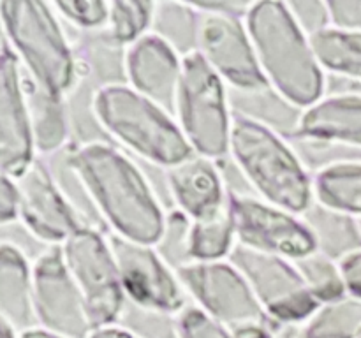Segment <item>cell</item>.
<instances>
[{"mask_svg": "<svg viewBox=\"0 0 361 338\" xmlns=\"http://www.w3.org/2000/svg\"><path fill=\"white\" fill-rule=\"evenodd\" d=\"M228 259L249 282L268 320L300 326L319 308V301L309 291L293 261L240 243Z\"/></svg>", "mask_w": 361, "mask_h": 338, "instance_id": "9", "label": "cell"}, {"mask_svg": "<svg viewBox=\"0 0 361 338\" xmlns=\"http://www.w3.org/2000/svg\"><path fill=\"white\" fill-rule=\"evenodd\" d=\"M56 13L80 28H97L108 25L109 2L102 0H67L53 4Z\"/></svg>", "mask_w": 361, "mask_h": 338, "instance_id": "28", "label": "cell"}, {"mask_svg": "<svg viewBox=\"0 0 361 338\" xmlns=\"http://www.w3.org/2000/svg\"><path fill=\"white\" fill-rule=\"evenodd\" d=\"M289 9H291L293 16L298 21L300 27L312 37L317 32L324 30L331 25L330 21V11H328L326 2H314V0H307V2H288Z\"/></svg>", "mask_w": 361, "mask_h": 338, "instance_id": "29", "label": "cell"}, {"mask_svg": "<svg viewBox=\"0 0 361 338\" xmlns=\"http://www.w3.org/2000/svg\"><path fill=\"white\" fill-rule=\"evenodd\" d=\"M157 6L147 0H115L109 2L108 28L111 37L120 44L130 46L147 35Z\"/></svg>", "mask_w": 361, "mask_h": 338, "instance_id": "26", "label": "cell"}, {"mask_svg": "<svg viewBox=\"0 0 361 338\" xmlns=\"http://www.w3.org/2000/svg\"><path fill=\"white\" fill-rule=\"evenodd\" d=\"M295 264L302 273L309 291L319 301V305L335 301V299H341L348 294L341 261L331 257L330 254L317 250L305 259L295 261Z\"/></svg>", "mask_w": 361, "mask_h": 338, "instance_id": "25", "label": "cell"}, {"mask_svg": "<svg viewBox=\"0 0 361 338\" xmlns=\"http://www.w3.org/2000/svg\"><path fill=\"white\" fill-rule=\"evenodd\" d=\"M0 313L18 333L37 327L32 303V266L18 245L0 246Z\"/></svg>", "mask_w": 361, "mask_h": 338, "instance_id": "19", "label": "cell"}, {"mask_svg": "<svg viewBox=\"0 0 361 338\" xmlns=\"http://www.w3.org/2000/svg\"><path fill=\"white\" fill-rule=\"evenodd\" d=\"M175 333L176 338H236L235 331L215 320L196 305H187L176 315Z\"/></svg>", "mask_w": 361, "mask_h": 338, "instance_id": "27", "label": "cell"}, {"mask_svg": "<svg viewBox=\"0 0 361 338\" xmlns=\"http://www.w3.org/2000/svg\"><path fill=\"white\" fill-rule=\"evenodd\" d=\"M330 11L331 27L344 30H361V2H326Z\"/></svg>", "mask_w": 361, "mask_h": 338, "instance_id": "30", "label": "cell"}, {"mask_svg": "<svg viewBox=\"0 0 361 338\" xmlns=\"http://www.w3.org/2000/svg\"><path fill=\"white\" fill-rule=\"evenodd\" d=\"M250 4H187L196 11V49L226 84L247 94L264 92L267 77L261 73L245 18Z\"/></svg>", "mask_w": 361, "mask_h": 338, "instance_id": "7", "label": "cell"}, {"mask_svg": "<svg viewBox=\"0 0 361 338\" xmlns=\"http://www.w3.org/2000/svg\"><path fill=\"white\" fill-rule=\"evenodd\" d=\"M20 220V190L16 180L2 175L0 185V222L2 225H9Z\"/></svg>", "mask_w": 361, "mask_h": 338, "instance_id": "31", "label": "cell"}, {"mask_svg": "<svg viewBox=\"0 0 361 338\" xmlns=\"http://www.w3.org/2000/svg\"><path fill=\"white\" fill-rule=\"evenodd\" d=\"M126 298L145 312L178 315L187 306V292L178 273L169 268L155 245L109 238Z\"/></svg>", "mask_w": 361, "mask_h": 338, "instance_id": "13", "label": "cell"}, {"mask_svg": "<svg viewBox=\"0 0 361 338\" xmlns=\"http://www.w3.org/2000/svg\"><path fill=\"white\" fill-rule=\"evenodd\" d=\"M358 229H360V238H361V220H358Z\"/></svg>", "mask_w": 361, "mask_h": 338, "instance_id": "37", "label": "cell"}, {"mask_svg": "<svg viewBox=\"0 0 361 338\" xmlns=\"http://www.w3.org/2000/svg\"><path fill=\"white\" fill-rule=\"evenodd\" d=\"M243 20L268 87L286 102L303 109L321 101L324 70L310 35L295 20L288 2H252Z\"/></svg>", "mask_w": 361, "mask_h": 338, "instance_id": "2", "label": "cell"}, {"mask_svg": "<svg viewBox=\"0 0 361 338\" xmlns=\"http://www.w3.org/2000/svg\"><path fill=\"white\" fill-rule=\"evenodd\" d=\"M60 250L83 296L94 331L118 324L127 298L109 238L97 229L81 225Z\"/></svg>", "mask_w": 361, "mask_h": 338, "instance_id": "8", "label": "cell"}, {"mask_svg": "<svg viewBox=\"0 0 361 338\" xmlns=\"http://www.w3.org/2000/svg\"><path fill=\"white\" fill-rule=\"evenodd\" d=\"M231 210L240 245L275 254L293 263L319 250L316 232L300 215L289 213L261 197L233 192Z\"/></svg>", "mask_w": 361, "mask_h": 338, "instance_id": "12", "label": "cell"}, {"mask_svg": "<svg viewBox=\"0 0 361 338\" xmlns=\"http://www.w3.org/2000/svg\"><path fill=\"white\" fill-rule=\"evenodd\" d=\"M14 180L20 190V220L32 236L44 243L62 245L81 227L76 211L44 162L35 161Z\"/></svg>", "mask_w": 361, "mask_h": 338, "instance_id": "15", "label": "cell"}, {"mask_svg": "<svg viewBox=\"0 0 361 338\" xmlns=\"http://www.w3.org/2000/svg\"><path fill=\"white\" fill-rule=\"evenodd\" d=\"M229 154L261 199L295 215L316 203L314 178L291 144L268 123L236 115Z\"/></svg>", "mask_w": 361, "mask_h": 338, "instance_id": "3", "label": "cell"}, {"mask_svg": "<svg viewBox=\"0 0 361 338\" xmlns=\"http://www.w3.org/2000/svg\"><path fill=\"white\" fill-rule=\"evenodd\" d=\"M173 113L194 154L212 161L229 154L235 116L226 83L197 49L183 55Z\"/></svg>", "mask_w": 361, "mask_h": 338, "instance_id": "6", "label": "cell"}, {"mask_svg": "<svg viewBox=\"0 0 361 338\" xmlns=\"http://www.w3.org/2000/svg\"><path fill=\"white\" fill-rule=\"evenodd\" d=\"M314 199L324 210L361 220V161H341L314 175Z\"/></svg>", "mask_w": 361, "mask_h": 338, "instance_id": "20", "label": "cell"}, {"mask_svg": "<svg viewBox=\"0 0 361 338\" xmlns=\"http://www.w3.org/2000/svg\"><path fill=\"white\" fill-rule=\"evenodd\" d=\"M0 338H20V333L13 330L7 323H2V326H0Z\"/></svg>", "mask_w": 361, "mask_h": 338, "instance_id": "36", "label": "cell"}, {"mask_svg": "<svg viewBox=\"0 0 361 338\" xmlns=\"http://www.w3.org/2000/svg\"><path fill=\"white\" fill-rule=\"evenodd\" d=\"M32 303L41 330L63 338H90L94 333L60 246L48 249L32 264Z\"/></svg>", "mask_w": 361, "mask_h": 338, "instance_id": "11", "label": "cell"}, {"mask_svg": "<svg viewBox=\"0 0 361 338\" xmlns=\"http://www.w3.org/2000/svg\"><path fill=\"white\" fill-rule=\"evenodd\" d=\"M32 109V127H34L35 150L39 154H55L69 139V123H67L63 99L49 97L37 88L28 92Z\"/></svg>", "mask_w": 361, "mask_h": 338, "instance_id": "24", "label": "cell"}, {"mask_svg": "<svg viewBox=\"0 0 361 338\" xmlns=\"http://www.w3.org/2000/svg\"><path fill=\"white\" fill-rule=\"evenodd\" d=\"M182 65L183 56L159 34L148 32L127 46L126 76L129 87L171 113L175 109Z\"/></svg>", "mask_w": 361, "mask_h": 338, "instance_id": "16", "label": "cell"}, {"mask_svg": "<svg viewBox=\"0 0 361 338\" xmlns=\"http://www.w3.org/2000/svg\"><path fill=\"white\" fill-rule=\"evenodd\" d=\"M4 41L16 55L32 87L63 99L78 80V62L53 4L6 0L0 4Z\"/></svg>", "mask_w": 361, "mask_h": 338, "instance_id": "4", "label": "cell"}, {"mask_svg": "<svg viewBox=\"0 0 361 338\" xmlns=\"http://www.w3.org/2000/svg\"><path fill=\"white\" fill-rule=\"evenodd\" d=\"M361 334V299L351 294L323 303L296 330L295 338H358Z\"/></svg>", "mask_w": 361, "mask_h": 338, "instance_id": "23", "label": "cell"}, {"mask_svg": "<svg viewBox=\"0 0 361 338\" xmlns=\"http://www.w3.org/2000/svg\"><path fill=\"white\" fill-rule=\"evenodd\" d=\"M99 125L145 161L175 168L194 155L176 118L129 84H104L92 97Z\"/></svg>", "mask_w": 361, "mask_h": 338, "instance_id": "5", "label": "cell"}, {"mask_svg": "<svg viewBox=\"0 0 361 338\" xmlns=\"http://www.w3.org/2000/svg\"><path fill=\"white\" fill-rule=\"evenodd\" d=\"M236 225L229 203L212 217L190 222L185 234V252L190 261L212 263L228 259L236 246Z\"/></svg>", "mask_w": 361, "mask_h": 338, "instance_id": "21", "label": "cell"}, {"mask_svg": "<svg viewBox=\"0 0 361 338\" xmlns=\"http://www.w3.org/2000/svg\"><path fill=\"white\" fill-rule=\"evenodd\" d=\"M236 338H277L267 326H250L235 331Z\"/></svg>", "mask_w": 361, "mask_h": 338, "instance_id": "34", "label": "cell"}, {"mask_svg": "<svg viewBox=\"0 0 361 338\" xmlns=\"http://www.w3.org/2000/svg\"><path fill=\"white\" fill-rule=\"evenodd\" d=\"M20 338H63V337L49 333V331L41 330V327H32V330L20 333Z\"/></svg>", "mask_w": 361, "mask_h": 338, "instance_id": "35", "label": "cell"}, {"mask_svg": "<svg viewBox=\"0 0 361 338\" xmlns=\"http://www.w3.org/2000/svg\"><path fill=\"white\" fill-rule=\"evenodd\" d=\"M69 168L116 236L145 245H157L164 238V210L127 155L111 144L92 141L71 154Z\"/></svg>", "mask_w": 361, "mask_h": 338, "instance_id": "1", "label": "cell"}, {"mask_svg": "<svg viewBox=\"0 0 361 338\" xmlns=\"http://www.w3.org/2000/svg\"><path fill=\"white\" fill-rule=\"evenodd\" d=\"M358 338H361V334H360V337H358Z\"/></svg>", "mask_w": 361, "mask_h": 338, "instance_id": "38", "label": "cell"}, {"mask_svg": "<svg viewBox=\"0 0 361 338\" xmlns=\"http://www.w3.org/2000/svg\"><path fill=\"white\" fill-rule=\"evenodd\" d=\"M166 180L176 208L190 222L215 215L231 197L215 161L201 155H192L182 164L169 168Z\"/></svg>", "mask_w": 361, "mask_h": 338, "instance_id": "17", "label": "cell"}, {"mask_svg": "<svg viewBox=\"0 0 361 338\" xmlns=\"http://www.w3.org/2000/svg\"><path fill=\"white\" fill-rule=\"evenodd\" d=\"M303 139L361 148V94H335L303 109L296 123Z\"/></svg>", "mask_w": 361, "mask_h": 338, "instance_id": "18", "label": "cell"}, {"mask_svg": "<svg viewBox=\"0 0 361 338\" xmlns=\"http://www.w3.org/2000/svg\"><path fill=\"white\" fill-rule=\"evenodd\" d=\"M341 268L348 294L361 299V249L342 257Z\"/></svg>", "mask_w": 361, "mask_h": 338, "instance_id": "32", "label": "cell"}, {"mask_svg": "<svg viewBox=\"0 0 361 338\" xmlns=\"http://www.w3.org/2000/svg\"><path fill=\"white\" fill-rule=\"evenodd\" d=\"M30 97L23 81V69L7 42L0 62V158L2 175L18 178L35 158Z\"/></svg>", "mask_w": 361, "mask_h": 338, "instance_id": "14", "label": "cell"}, {"mask_svg": "<svg viewBox=\"0 0 361 338\" xmlns=\"http://www.w3.org/2000/svg\"><path fill=\"white\" fill-rule=\"evenodd\" d=\"M176 273L197 308L231 331L264 326L268 320L249 282L229 259L189 261L176 268Z\"/></svg>", "mask_w": 361, "mask_h": 338, "instance_id": "10", "label": "cell"}, {"mask_svg": "<svg viewBox=\"0 0 361 338\" xmlns=\"http://www.w3.org/2000/svg\"><path fill=\"white\" fill-rule=\"evenodd\" d=\"M90 338H145V337L143 334L137 333V331L130 330V327L115 324V326H108V327H101V330H95L94 333L90 334Z\"/></svg>", "mask_w": 361, "mask_h": 338, "instance_id": "33", "label": "cell"}, {"mask_svg": "<svg viewBox=\"0 0 361 338\" xmlns=\"http://www.w3.org/2000/svg\"><path fill=\"white\" fill-rule=\"evenodd\" d=\"M323 70L361 81V30L328 27L310 37Z\"/></svg>", "mask_w": 361, "mask_h": 338, "instance_id": "22", "label": "cell"}]
</instances>
